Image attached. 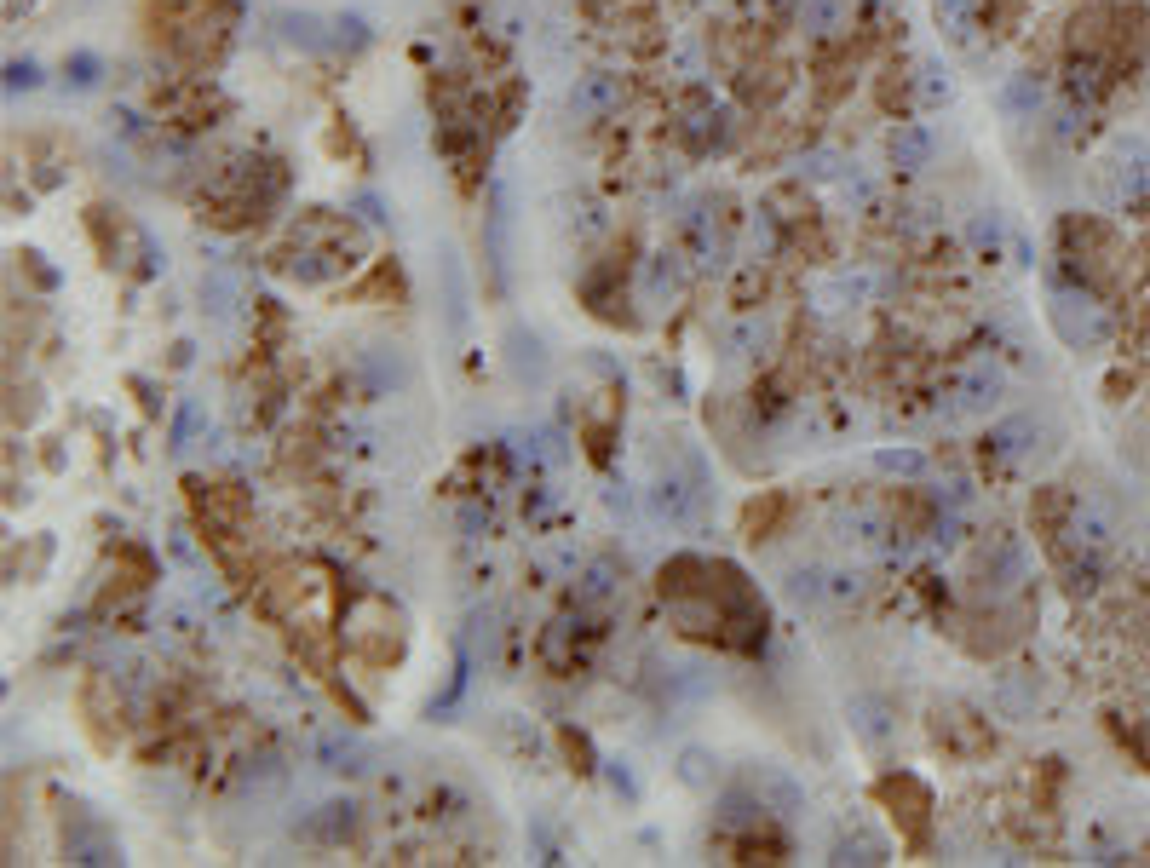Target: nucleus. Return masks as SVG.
<instances>
[{
	"label": "nucleus",
	"mask_w": 1150,
	"mask_h": 868,
	"mask_svg": "<svg viewBox=\"0 0 1150 868\" xmlns=\"http://www.w3.org/2000/svg\"><path fill=\"white\" fill-rule=\"evenodd\" d=\"M984 403H995V380H989V374L961 380V409H984Z\"/></svg>",
	"instance_id": "4"
},
{
	"label": "nucleus",
	"mask_w": 1150,
	"mask_h": 868,
	"mask_svg": "<svg viewBox=\"0 0 1150 868\" xmlns=\"http://www.w3.org/2000/svg\"><path fill=\"white\" fill-rule=\"evenodd\" d=\"M616 81L610 75H587V81H575L570 87V104L575 110H604V104H616Z\"/></svg>",
	"instance_id": "1"
},
{
	"label": "nucleus",
	"mask_w": 1150,
	"mask_h": 868,
	"mask_svg": "<svg viewBox=\"0 0 1150 868\" xmlns=\"http://www.w3.org/2000/svg\"><path fill=\"white\" fill-rule=\"evenodd\" d=\"M892 161L897 167H920V161H926V138L920 133H892Z\"/></svg>",
	"instance_id": "3"
},
{
	"label": "nucleus",
	"mask_w": 1150,
	"mask_h": 868,
	"mask_svg": "<svg viewBox=\"0 0 1150 868\" xmlns=\"http://www.w3.org/2000/svg\"><path fill=\"white\" fill-rule=\"evenodd\" d=\"M800 18H805V29H811V35H828V29L840 23V0H805Z\"/></svg>",
	"instance_id": "2"
}]
</instances>
